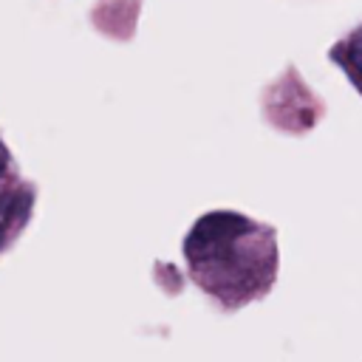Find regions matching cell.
<instances>
[{"instance_id": "obj_1", "label": "cell", "mask_w": 362, "mask_h": 362, "mask_svg": "<svg viewBox=\"0 0 362 362\" xmlns=\"http://www.w3.org/2000/svg\"><path fill=\"white\" fill-rule=\"evenodd\" d=\"M249 223L238 215H229V212H215V215H206L195 223L187 246H189V255H206V252H215L218 246L229 243L232 238H238L240 232H246Z\"/></svg>"}, {"instance_id": "obj_2", "label": "cell", "mask_w": 362, "mask_h": 362, "mask_svg": "<svg viewBox=\"0 0 362 362\" xmlns=\"http://www.w3.org/2000/svg\"><path fill=\"white\" fill-rule=\"evenodd\" d=\"M354 62H356V68L362 71V40H359L356 48H354Z\"/></svg>"}, {"instance_id": "obj_3", "label": "cell", "mask_w": 362, "mask_h": 362, "mask_svg": "<svg viewBox=\"0 0 362 362\" xmlns=\"http://www.w3.org/2000/svg\"><path fill=\"white\" fill-rule=\"evenodd\" d=\"M0 240H3V226H0Z\"/></svg>"}]
</instances>
